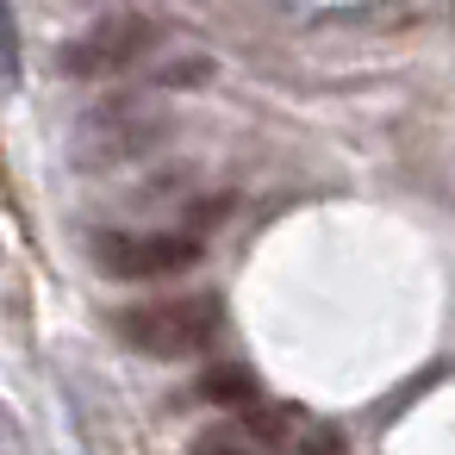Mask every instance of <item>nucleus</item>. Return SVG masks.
<instances>
[{"instance_id": "obj_7", "label": "nucleus", "mask_w": 455, "mask_h": 455, "mask_svg": "<svg viewBox=\"0 0 455 455\" xmlns=\"http://www.w3.org/2000/svg\"><path fill=\"white\" fill-rule=\"evenodd\" d=\"M206 76H212V63H200V57H194V63H169V69H156V88H169V94H175V88H188V82H206Z\"/></svg>"}, {"instance_id": "obj_6", "label": "nucleus", "mask_w": 455, "mask_h": 455, "mask_svg": "<svg viewBox=\"0 0 455 455\" xmlns=\"http://www.w3.org/2000/svg\"><path fill=\"white\" fill-rule=\"evenodd\" d=\"M0 82H20V20H13V0H0Z\"/></svg>"}, {"instance_id": "obj_8", "label": "nucleus", "mask_w": 455, "mask_h": 455, "mask_svg": "<svg viewBox=\"0 0 455 455\" xmlns=\"http://www.w3.org/2000/svg\"><path fill=\"white\" fill-rule=\"evenodd\" d=\"M194 455H250V449L237 430H206V436H194Z\"/></svg>"}, {"instance_id": "obj_2", "label": "nucleus", "mask_w": 455, "mask_h": 455, "mask_svg": "<svg viewBox=\"0 0 455 455\" xmlns=\"http://www.w3.org/2000/svg\"><path fill=\"white\" fill-rule=\"evenodd\" d=\"M163 138H169V113H156L150 100H107L76 125L69 156L76 169H119V163L150 156Z\"/></svg>"}, {"instance_id": "obj_1", "label": "nucleus", "mask_w": 455, "mask_h": 455, "mask_svg": "<svg viewBox=\"0 0 455 455\" xmlns=\"http://www.w3.org/2000/svg\"><path fill=\"white\" fill-rule=\"evenodd\" d=\"M225 312L212 293H175V299H144V306H125L119 312V337L138 349V355H200L212 337H219Z\"/></svg>"}, {"instance_id": "obj_5", "label": "nucleus", "mask_w": 455, "mask_h": 455, "mask_svg": "<svg viewBox=\"0 0 455 455\" xmlns=\"http://www.w3.org/2000/svg\"><path fill=\"white\" fill-rule=\"evenodd\" d=\"M262 387H256V374L250 368H237V362H225V368H206L200 374V399L206 405H250Z\"/></svg>"}, {"instance_id": "obj_4", "label": "nucleus", "mask_w": 455, "mask_h": 455, "mask_svg": "<svg viewBox=\"0 0 455 455\" xmlns=\"http://www.w3.org/2000/svg\"><path fill=\"white\" fill-rule=\"evenodd\" d=\"M206 256L194 231H100L94 237V268L113 281H169L188 275Z\"/></svg>"}, {"instance_id": "obj_3", "label": "nucleus", "mask_w": 455, "mask_h": 455, "mask_svg": "<svg viewBox=\"0 0 455 455\" xmlns=\"http://www.w3.org/2000/svg\"><path fill=\"white\" fill-rule=\"evenodd\" d=\"M156 38H163L156 20H144V13H107L100 26L76 32L57 51V76H69V82H113V76L138 69L156 51Z\"/></svg>"}]
</instances>
